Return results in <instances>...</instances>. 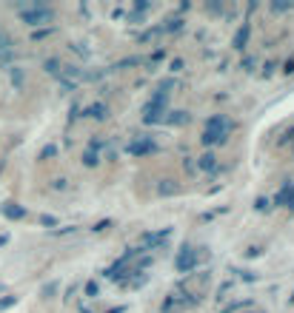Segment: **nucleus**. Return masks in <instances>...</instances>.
<instances>
[{
	"label": "nucleus",
	"mask_w": 294,
	"mask_h": 313,
	"mask_svg": "<svg viewBox=\"0 0 294 313\" xmlns=\"http://www.w3.org/2000/svg\"><path fill=\"white\" fill-rule=\"evenodd\" d=\"M6 214H9V217H23V211L20 208H6Z\"/></svg>",
	"instance_id": "nucleus-8"
},
{
	"label": "nucleus",
	"mask_w": 294,
	"mask_h": 313,
	"mask_svg": "<svg viewBox=\"0 0 294 313\" xmlns=\"http://www.w3.org/2000/svg\"><path fill=\"white\" fill-rule=\"evenodd\" d=\"M203 168H206V171H212V168H214V156H212V154L203 156Z\"/></svg>",
	"instance_id": "nucleus-7"
},
{
	"label": "nucleus",
	"mask_w": 294,
	"mask_h": 313,
	"mask_svg": "<svg viewBox=\"0 0 294 313\" xmlns=\"http://www.w3.org/2000/svg\"><path fill=\"white\" fill-rule=\"evenodd\" d=\"M149 148H152V142H132L129 151H132V154H143V151H149Z\"/></svg>",
	"instance_id": "nucleus-6"
},
{
	"label": "nucleus",
	"mask_w": 294,
	"mask_h": 313,
	"mask_svg": "<svg viewBox=\"0 0 294 313\" xmlns=\"http://www.w3.org/2000/svg\"><path fill=\"white\" fill-rule=\"evenodd\" d=\"M194 262H197V251H191V248H183V253L177 256V268H180V270H188Z\"/></svg>",
	"instance_id": "nucleus-5"
},
{
	"label": "nucleus",
	"mask_w": 294,
	"mask_h": 313,
	"mask_svg": "<svg viewBox=\"0 0 294 313\" xmlns=\"http://www.w3.org/2000/svg\"><path fill=\"white\" fill-rule=\"evenodd\" d=\"M12 54H15V46H12V40L6 37V32H0V63H9Z\"/></svg>",
	"instance_id": "nucleus-4"
},
{
	"label": "nucleus",
	"mask_w": 294,
	"mask_h": 313,
	"mask_svg": "<svg viewBox=\"0 0 294 313\" xmlns=\"http://www.w3.org/2000/svg\"><path fill=\"white\" fill-rule=\"evenodd\" d=\"M226 131H229V122L220 120V117H214V120L209 122V131H206L203 142H206V145H212V142H223V139H226Z\"/></svg>",
	"instance_id": "nucleus-1"
},
{
	"label": "nucleus",
	"mask_w": 294,
	"mask_h": 313,
	"mask_svg": "<svg viewBox=\"0 0 294 313\" xmlns=\"http://www.w3.org/2000/svg\"><path fill=\"white\" fill-rule=\"evenodd\" d=\"M163 103H166V91H157V94H154V103H149V108H146V122H152V120L160 117Z\"/></svg>",
	"instance_id": "nucleus-3"
},
{
	"label": "nucleus",
	"mask_w": 294,
	"mask_h": 313,
	"mask_svg": "<svg viewBox=\"0 0 294 313\" xmlns=\"http://www.w3.org/2000/svg\"><path fill=\"white\" fill-rule=\"evenodd\" d=\"M12 302H15V299H0V310H3V307H9Z\"/></svg>",
	"instance_id": "nucleus-9"
},
{
	"label": "nucleus",
	"mask_w": 294,
	"mask_h": 313,
	"mask_svg": "<svg viewBox=\"0 0 294 313\" xmlns=\"http://www.w3.org/2000/svg\"><path fill=\"white\" fill-rule=\"evenodd\" d=\"M20 18L26 20L29 26H40V23H49L52 20V12L46 9V6H37L32 12H20Z\"/></svg>",
	"instance_id": "nucleus-2"
}]
</instances>
